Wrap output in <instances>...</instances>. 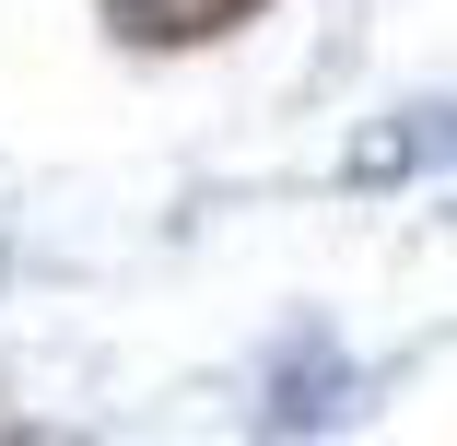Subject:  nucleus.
Segmentation results:
<instances>
[{"label": "nucleus", "mask_w": 457, "mask_h": 446, "mask_svg": "<svg viewBox=\"0 0 457 446\" xmlns=\"http://www.w3.org/2000/svg\"><path fill=\"white\" fill-rule=\"evenodd\" d=\"M223 13H246V0H118L129 36H200V24H223Z\"/></svg>", "instance_id": "1"}]
</instances>
